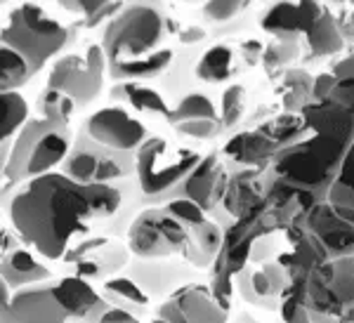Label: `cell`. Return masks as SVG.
Returning a JSON list of instances; mask_svg holds the SVG:
<instances>
[{
  "label": "cell",
  "mask_w": 354,
  "mask_h": 323,
  "mask_svg": "<svg viewBox=\"0 0 354 323\" xmlns=\"http://www.w3.org/2000/svg\"><path fill=\"white\" fill-rule=\"evenodd\" d=\"M225 156L232 158L234 163H239L241 168H250V170H265L267 163L274 161L279 146L274 144L272 137H267L262 130H245V133H239L227 141Z\"/></svg>",
  "instance_id": "obj_21"
},
{
  "label": "cell",
  "mask_w": 354,
  "mask_h": 323,
  "mask_svg": "<svg viewBox=\"0 0 354 323\" xmlns=\"http://www.w3.org/2000/svg\"><path fill=\"white\" fill-rule=\"evenodd\" d=\"M28 69L19 55L0 43V92H17V88L26 85Z\"/></svg>",
  "instance_id": "obj_38"
},
{
  "label": "cell",
  "mask_w": 354,
  "mask_h": 323,
  "mask_svg": "<svg viewBox=\"0 0 354 323\" xmlns=\"http://www.w3.org/2000/svg\"><path fill=\"white\" fill-rule=\"evenodd\" d=\"M73 144V133L68 126L45 118H28L12 139V151L5 168V182L24 184L33 177L55 173L64 163Z\"/></svg>",
  "instance_id": "obj_5"
},
{
  "label": "cell",
  "mask_w": 354,
  "mask_h": 323,
  "mask_svg": "<svg viewBox=\"0 0 354 323\" xmlns=\"http://www.w3.org/2000/svg\"><path fill=\"white\" fill-rule=\"evenodd\" d=\"M0 279L8 283L10 291L17 293L21 288L55 279V271L48 264H43L41 260L33 257V253L21 246L0 257Z\"/></svg>",
  "instance_id": "obj_20"
},
{
  "label": "cell",
  "mask_w": 354,
  "mask_h": 323,
  "mask_svg": "<svg viewBox=\"0 0 354 323\" xmlns=\"http://www.w3.org/2000/svg\"><path fill=\"white\" fill-rule=\"evenodd\" d=\"M345 307L342 323H354V257H338L312 271Z\"/></svg>",
  "instance_id": "obj_23"
},
{
  "label": "cell",
  "mask_w": 354,
  "mask_h": 323,
  "mask_svg": "<svg viewBox=\"0 0 354 323\" xmlns=\"http://www.w3.org/2000/svg\"><path fill=\"white\" fill-rule=\"evenodd\" d=\"M73 31L76 28L57 21L41 5L24 3L10 12L8 24L0 31V43L24 59L28 78H33L55 55L71 45Z\"/></svg>",
  "instance_id": "obj_4"
},
{
  "label": "cell",
  "mask_w": 354,
  "mask_h": 323,
  "mask_svg": "<svg viewBox=\"0 0 354 323\" xmlns=\"http://www.w3.org/2000/svg\"><path fill=\"white\" fill-rule=\"evenodd\" d=\"M335 85V76L333 73H322L312 81V101H326L330 90Z\"/></svg>",
  "instance_id": "obj_46"
},
{
  "label": "cell",
  "mask_w": 354,
  "mask_h": 323,
  "mask_svg": "<svg viewBox=\"0 0 354 323\" xmlns=\"http://www.w3.org/2000/svg\"><path fill=\"white\" fill-rule=\"evenodd\" d=\"M125 201L121 182L85 186L55 170L17 186L10 217L24 246H31L45 260L62 262L78 243L106 236L111 219L128 229L133 208H125Z\"/></svg>",
  "instance_id": "obj_1"
},
{
  "label": "cell",
  "mask_w": 354,
  "mask_h": 323,
  "mask_svg": "<svg viewBox=\"0 0 354 323\" xmlns=\"http://www.w3.org/2000/svg\"><path fill=\"white\" fill-rule=\"evenodd\" d=\"M59 173L76 184H118L135 175V154L113 151L85 135L81 128L73 137Z\"/></svg>",
  "instance_id": "obj_7"
},
{
  "label": "cell",
  "mask_w": 354,
  "mask_h": 323,
  "mask_svg": "<svg viewBox=\"0 0 354 323\" xmlns=\"http://www.w3.org/2000/svg\"><path fill=\"white\" fill-rule=\"evenodd\" d=\"M10 151H12V139L0 144V182H5V168H8L10 161Z\"/></svg>",
  "instance_id": "obj_49"
},
{
  "label": "cell",
  "mask_w": 354,
  "mask_h": 323,
  "mask_svg": "<svg viewBox=\"0 0 354 323\" xmlns=\"http://www.w3.org/2000/svg\"><path fill=\"white\" fill-rule=\"evenodd\" d=\"M151 323H168V321H161V319H156V321H151Z\"/></svg>",
  "instance_id": "obj_54"
},
{
  "label": "cell",
  "mask_w": 354,
  "mask_h": 323,
  "mask_svg": "<svg viewBox=\"0 0 354 323\" xmlns=\"http://www.w3.org/2000/svg\"><path fill=\"white\" fill-rule=\"evenodd\" d=\"M170 21L161 5L151 3H130L123 5L104 28L102 50L106 57V69L113 66L133 64L137 59H145L163 48L168 36Z\"/></svg>",
  "instance_id": "obj_2"
},
{
  "label": "cell",
  "mask_w": 354,
  "mask_h": 323,
  "mask_svg": "<svg viewBox=\"0 0 354 323\" xmlns=\"http://www.w3.org/2000/svg\"><path fill=\"white\" fill-rule=\"evenodd\" d=\"M15 189H17V184L0 182V206L8 208V211H10V201H12V196H15Z\"/></svg>",
  "instance_id": "obj_50"
},
{
  "label": "cell",
  "mask_w": 354,
  "mask_h": 323,
  "mask_svg": "<svg viewBox=\"0 0 354 323\" xmlns=\"http://www.w3.org/2000/svg\"><path fill=\"white\" fill-rule=\"evenodd\" d=\"M100 295L116 309H123L128 314L137 316L142 321V316L149 314V304L151 300L140 291V286L133 283L125 274H118L113 279L102 283V291Z\"/></svg>",
  "instance_id": "obj_26"
},
{
  "label": "cell",
  "mask_w": 354,
  "mask_h": 323,
  "mask_svg": "<svg viewBox=\"0 0 354 323\" xmlns=\"http://www.w3.org/2000/svg\"><path fill=\"white\" fill-rule=\"evenodd\" d=\"M227 323H260V321L255 319V316H250V314H245V311H243V314H236L232 321H227Z\"/></svg>",
  "instance_id": "obj_52"
},
{
  "label": "cell",
  "mask_w": 354,
  "mask_h": 323,
  "mask_svg": "<svg viewBox=\"0 0 354 323\" xmlns=\"http://www.w3.org/2000/svg\"><path fill=\"white\" fill-rule=\"evenodd\" d=\"M300 116L310 133L328 135V137H335L345 144H350L354 137V116L328 99L305 104L300 109Z\"/></svg>",
  "instance_id": "obj_19"
},
{
  "label": "cell",
  "mask_w": 354,
  "mask_h": 323,
  "mask_svg": "<svg viewBox=\"0 0 354 323\" xmlns=\"http://www.w3.org/2000/svg\"><path fill=\"white\" fill-rule=\"evenodd\" d=\"M175 307L185 314L187 323H227V311L210 295V288L189 283L170 295Z\"/></svg>",
  "instance_id": "obj_24"
},
{
  "label": "cell",
  "mask_w": 354,
  "mask_h": 323,
  "mask_svg": "<svg viewBox=\"0 0 354 323\" xmlns=\"http://www.w3.org/2000/svg\"><path fill=\"white\" fill-rule=\"evenodd\" d=\"M354 33V31H352ZM352 55H354V43H352Z\"/></svg>",
  "instance_id": "obj_57"
},
{
  "label": "cell",
  "mask_w": 354,
  "mask_h": 323,
  "mask_svg": "<svg viewBox=\"0 0 354 323\" xmlns=\"http://www.w3.org/2000/svg\"><path fill=\"white\" fill-rule=\"evenodd\" d=\"M350 21H352V31H354V12H352V19Z\"/></svg>",
  "instance_id": "obj_55"
},
{
  "label": "cell",
  "mask_w": 354,
  "mask_h": 323,
  "mask_svg": "<svg viewBox=\"0 0 354 323\" xmlns=\"http://www.w3.org/2000/svg\"><path fill=\"white\" fill-rule=\"evenodd\" d=\"M175 133L194 141H210L222 133L220 118H194V121L175 123Z\"/></svg>",
  "instance_id": "obj_41"
},
{
  "label": "cell",
  "mask_w": 354,
  "mask_h": 323,
  "mask_svg": "<svg viewBox=\"0 0 354 323\" xmlns=\"http://www.w3.org/2000/svg\"><path fill=\"white\" fill-rule=\"evenodd\" d=\"M106 57L102 45H88L83 55H62L53 64L48 88L66 95L78 109H85L102 95Z\"/></svg>",
  "instance_id": "obj_9"
},
{
  "label": "cell",
  "mask_w": 354,
  "mask_h": 323,
  "mask_svg": "<svg viewBox=\"0 0 354 323\" xmlns=\"http://www.w3.org/2000/svg\"><path fill=\"white\" fill-rule=\"evenodd\" d=\"M38 106V118H45V121H55L62 123V126H71V118L76 113V104L66 97V95L57 92V90L45 88L36 99Z\"/></svg>",
  "instance_id": "obj_37"
},
{
  "label": "cell",
  "mask_w": 354,
  "mask_h": 323,
  "mask_svg": "<svg viewBox=\"0 0 354 323\" xmlns=\"http://www.w3.org/2000/svg\"><path fill=\"white\" fill-rule=\"evenodd\" d=\"M125 246L135 260H168L189 246V226L177 222L163 208H145L130 219Z\"/></svg>",
  "instance_id": "obj_8"
},
{
  "label": "cell",
  "mask_w": 354,
  "mask_h": 323,
  "mask_svg": "<svg viewBox=\"0 0 354 323\" xmlns=\"http://www.w3.org/2000/svg\"><path fill=\"white\" fill-rule=\"evenodd\" d=\"M260 170L241 168L227 179V191L222 198V208L230 217L239 219L250 208H255L265 198V186L260 182Z\"/></svg>",
  "instance_id": "obj_22"
},
{
  "label": "cell",
  "mask_w": 354,
  "mask_h": 323,
  "mask_svg": "<svg viewBox=\"0 0 354 323\" xmlns=\"http://www.w3.org/2000/svg\"><path fill=\"white\" fill-rule=\"evenodd\" d=\"M298 222L322 243L328 260L354 257V226L342 222L326 201L312 206L305 215H300Z\"/></svg>",
  "instance_id": "obj_16"
},
{
  "label": "cell",
  "mask_w": 354,
  "mask_h": 323,
  "mask_svg": "<svg viewBox=\"0 0 354 323\" xmlns=\"http://www.w3.org/2000/svg\"><path fill=\"white\" fill-rule=\"evenodd\" d=\"M205 36H208V31H203L201 26H187V28H182V31H180V41L185 45L201 43V41H205Z\"/></svg>",
  "instance_id": "obj_48"
},
{
  "label": "cell",
  "mask_w": 354,
  "mask_h": 323,
  "mask_svg": "<svg viewBox=\"0 0 354 323\" xmlns=\"http://www.w3.org/2000/svg\"><path fill=\"white\" fill-rule=\"evenodd\" d=\"M305 41L314 55L328 57V55L340 52V50L345 48V33H342V28L338 26V21L333 19V14L326 10V12L314 21V26L310 31L305 33Z\"/></svg>",
  "instance_id": "obj_29"
},
{
  "label": "cell",
  "mask_w": 354,
  "mask_h": 323,
  "mask_svg": "<svg viewBox=\"0 0 354 323\" xmlns=\"http://www.w3.org/2000/svg\"><path fill=\"white\" fill-rule=\"evenodd\" d=\"M310 323H342V321L333 319V316H324V314H314V311H310Z\"/></svg>",
  "instance_id": "obj_51"
},
{
  "label": "cell",
  "mask_w": 354,
  "mask_h": 323,
  "mask_svg": "<svg viewBox=\"0 0 354 323\" xmlns=\"http://www.w3.org/2000/svg\"><path fill=\"white\" fill-rule=\"evenodd\" d=\"M295 55H298L295 52V41H279V43L270 45V48H265L262 64H265L270 71H274V69H279V66L286 64V61L293 59Z\"/></svg>",
  "instance_id": "obj_44"
},
{
  "label": "cell",
  "mask_w": 354,
  "mask_h": 323,
  "mask_svg": "<svg viewBox=\"0 0 354 323\" xmlns=\"http://www.w3.org/2000/svg\"><path fill=\"white\" fill-rule=\"evenodd\" d=\"M10 297H12V291L8 288V283L0 279V302H8Z\"/></svg>",
  "instance_id": "obj_53"
},
{
  "label": "cell",
  "mask_w": 354,
  "mask_h": 323,
  "mask_svg": "<svg viewBox=\"0 0 354 323\" xmlns=\"http://www.w3.org/2000/svg\"><path fill=\"white\" fill-rule=\"evenodd\" d=\"M227 168L220 163L218 154H208L201 156V161L196 163V168L187 175V179L175 189L173 201L175 198H189V201L196 203L201 211L215 213L218 208H222V198H225L227 191Z\"/></svg>",
  "instance_id": "obj_15"
},
{
  "label": "cell",
  "mask_w": 354,
  "mask_h": 323,
  "mask_svg": "<svg viewBox=\"0 0 354 323\" xmlns=\"http://www.w3.org/2000/svg\"><path fill=\"white\" fill-rule=\"evenodd\" d=\"M312 81L307 71H286L281 83V99L288 113H300L305 104L312 99Z\"/></svg>",
  "instance_id": "obj_34"
},
{
  "label": "cell",
  "mask_w": 354,
  "mask_h": 323,
  "mask_svg": "<svg viewBox=\"0 0 354 323\" xmlns=\"http://www.w3.org/2000/svg\"><path fill=\"white\" fill-rule=\"evenodd\" d=\"M173 61H175L173 50L161 48L158 52L145 57V59H137L133 64H125V66H113V69H106V71H109V76L116 83H142V81L158 78L165 69H170Z\"/></svg>",
  "instance_id": "obj_28"
},
{
  "label": "cell",
  "mask_w": 354,
  "mask_h": 323,
  "mask_svg": "<svg viewBox=\"0 0 354 323\" xmlns=\"http://www.w3.org/2000/svg\"><path fill=\"white\" fill-rule=\"evenodd\" d=\"M347 146L350 144L328 135L307 133V137L277 151L272 161V177L319 198L335 179Z\"/></svg>",
  "instance_id": "obj_3"
},
{
  "label": "cell",
  "mask_w": 354,
  "mask_h": 323,
  "mask_svg": "<svg viewBox=\"0 0 354 323\" xmlns=\"http://www.w3.org/2000/svg\"><path fill=\"white\" fill-rule=\"evenodd\" d=\"M130 260H133V255H130L125 243L118 239H109V236H93V239L71 248L62 262L66 264L68 276H78V279L88 283H97L118 276L130 264Z\"/></svg>",
  "instance_id": "obj_10"
},
{
  "label": "cell",
  "mask_w": 354,
  "mask_h": 323,
  "mask_svg": "<svg viewBox=\"0 0 354 323\" xmlns=\"http://www.w3.org/2000/svg\"><path fill=\"white\" fill-rule=\"evenodd\" d=\"M194 118H220V113L215 109L213 99H210L208 95H203V92L185 95V97L175 104V109L170 111L168 123L175 126V123L194 121Z\"/></svg>",
  "instance_id": "obj_36"
},
{
  "label": "cell",
  "mask_w": 354,
  "mask_h": 323,
  "mask_svg": "<svg viewBox=\"0 0 354 323\" xmlns=\"http://www.w3.org/2000/svg\"><path fill=\"white\" fill-rule=\"evenodd\" d=\"M279 257V241L274 236H260V239L253 241L250 246V253H248V262H258V264H265V262H272V260Z\"/></svg>",
  "instance_id": "obj_45"
},
{
  "label": "cell",
  "mask_w": 354,
  "mask_h": 323,
  "mask_svg": "<svg viewBox=\"0 0 354 323\" xmlns=\"http://www.w3.org/2000/svg\"><path fill=\"white\" fill-rule=\"evenodd\" d=\"M258 130H262L267 137H272L279 149L295 144V141L307 137V133H310L300 113H283V116H279L267 123V128H258Z\"/></svg>",
  "instance_id": "obj_33"
},
{
  "label": "cell",
  "mask_w": 354,
  "mask_h": 323,
  "mask_svg": "<svg viewBox=\"0 0 354 323\" xmlns=\"http://www.w3.org/2000/svg\"><path fill=\"white\" fill-rule=\"evenodd\" d=\"M262 55H265V48H262L260 41H245L243 43V57H245V64H258L262 61Z\"/></svg>",
  "instance_id": "obj_47"
},
{
  "label": "cell",
  "mask_w": 354,
  "mask_h": 323,
  "mask_svg": "<svg viewBox=\"0 0 354 323\" xmlns=\"http://www.w3.org/2000/svg\"><path fill=\"white\" fill-rule=\"evenodd\" d=\"M55 279L12 293L0 302V323H71L64 304L55 295Z\"/></svg>",
  "instance_id": "obj_12"
},
{
  "label": "cell",
  "mask_w": 354,
  "mask_h": 323,
  "mask_svg": "<svg viewBox=\"0 0 354 323\" xmlns=\"http://www.w3.org/2000/svg\"><path fill=\"white\" fill-rule=\"evenodd\" d=\"M62 8L78 10L85 19L83 24L88 28H93V26H100L104 19L111 21L113 17L123 10V3H100V0H95V3H62Z\"/></svg>",
  "instance_id": "obj_40"
},
{
  "label": "cell",
  "mask_w": 354,
  "mask_h": 323,
  "mask_svg": "<svg viewBox=\"0 0 354 323\" xmlns=\"http://www.w3.org/2000/svg\"><path fill=\"white\" fill-rule=\"evenodd\" d=\"M28 121L26 99L19 92H0V144L15 139L19 128Z\"/></svg>",
  "instance_id": "obj_32"
},
{
  "label": "cell",
  "mask_w": 354,
  "mask_h": 323,
  "mask_svg": "<svg viewBox=\"0 0 354 323\" xmlns=\"http://www.w3.org/2000/svg\"><path fill=\"white\" fill-rule=\"evenodd\" d=\"M109 97L113 104H123V106H135L137 111H147L153 116H163L168 121L170 109L165 104V99L161 97V92L153 88H147L142 83H116L111 88Z\"/></svg>",
  "instance_id": "obj_27"
},
{
  "label": "cell",
  "mask_w": 354,
  "mask_h": 323,
  "mask_svg": "<svg viewBox=\"0 0 354 323\" xmlns=\"http://www.w3.org/2000/svg\"><path fill=\"white\" fill-rule=\"evenodd\" d=\"M123 274L130 281L140 286L149 300L168 297L180 288L189 286L196 276V269L189 267L185 260H130V264L123 269Z\"/></svg>",
  "instance_id": "obj_13"
},
{
  "label": "cell",
  "mask_w": 354,
  "mask_h": 323,
  "mask_svg": "<svg viewBox=\"0 0 354 323\" xmlns=\"http://www.w3.org/2000/svg\"><path fill=\"white\" fill-rule=\"evenodd\" d=\"M3 226H5V224H3V217H0V229H3Z\"/></svg>",
  "instance_id": "obj_56"
},
{
  "label": "cell",
  "mask_w": 354,
  "mask_h": 323,
  "mask_svg": "<svg viewBox=\"0 0 354 323\" xmlns=\"http://www.w3.org/2000/svg\"><path fill=\"white\" fill-rule=\"evenodd\" d=\"M83 130L88 137H93L100 144L109 146L113 151H128V154H135L151 137L149 128L123 104H111L95 111L85 121Z\"/></svg>",
  "instance_id": "obj_11"
},
{
  "label": "cell",
  "mask_w": 354,
  "mask_h": 323,
  "mask_svg": "<svg viewBox=\"0 0 354 323\" xmlns=\"http://www.w3.org/2000/svg\"><path fill=\"white\" fill-rule=\"evenodd\" d=\"M245 90L243 85H230V88L222 92V106H220V126L234 128L243 121L245 116Z\"/></svg>",
  "instance_id": "obj_39"
},
{
  "label": "cell",
  "mask_w": 354,
  "mask_h": 323,
  "mask_svg": "<svg viewBox=\"0 0 354 323\" xmlns=\"http://www.w3.org/2000/svg\"><path fill=\"white\" fill-rule=\"evenodd\" d=\"M326 203L333 208H352L354 211V137L342 156L335 179L326 191Z\"/></svg>",
  "instance_id": "obj_31"
},
{
  "label": "cell",
  "mask_w": 354,
  "mask_h": 323,
  "mask_svg": "<svg viewBox=\"0 0 354 323\" xmlns=\"http://www.w3.org/2000/svg\"><path fill=\"white\" fill-rule=\"evenodd\" d=\"M161 208L168 215H173L177 222H182L185 226H189V229H192V226L203 224L205 219H208V215H205L194 201H189V198H175V201H168Z\"/></svg>",
  "instance_id": "obj_42"
},
{
  "label": "cell",
  "mask_w": 354,
  "mask_h": 323,
  "mask_svg": "<svg viewBox=\"0 0 354 323\" xmlns=\"http://www.w3.org/2000/svg\"><path fill=\"white\" fill-rule=\"evenodd\" d=\"M324 12H326V8L319 3H312V0H305V3H277L262 14L260 26L265 31L274 33V36H279V41H295L300 33L305 36Z\"/></svg>",
  "instance_id": "obj_18"
},
{
  "label": "cell",
  "mask_w": 354,
  "mask_h": 323,
  "mask_svg": "<svg viewBox=\"0 0 354 323\" xmlns=\"http://www.w3.org/2000/svg\"><path fill=\"white\" fill-rule=\"evenodd\" d=\"M330 73L335 76V85L328 95V101L342 106L347 113L354 116V55L340 59Z\"/></svg>",
  "instance_id": "obj_35"
},
{
  "label": "cell",
  "mask_w": 354,
  "mask_h": 323,
  "mask_svg": "<svg viewBox=\"0 0 354 323\" xmlns=\"http://www.w3.org/2000/svg\"><path fill=\"white\" fill-rule=\"evenodd\" d=\"M201 161L198 151L182 144H170L163 137H151L135 151V177L140 203L161 208L173 201L175 189Z\"/></svg>",
  "instance_id": "obj_6"
},
{
  "label": "cell",
  "mask_w": 354,
  "mask_h": 323,
  "mask_svg": "<svg viewBox=\"0 0 354 323\" xmlns=\"http://www.w3.org/2000/svg\"><path fill=\"white\" fill-rule=\"evenodd\" d=\"M222 246H225V231H222V226L218 222H213V219H205L203 224L189 229V246L182 253V260L194 269H208L215 264Z\"/></svg>",
  "instance_id": "obj_25"
},
{
  "label": "cell",
  "mask_w": 354,
  "mask_h": 323,
  "mask_svg": "<svg viewBox=\"0 0 354 323\" xmlns=\"http://www.w3.org/2000/svg\"><path fill=\"white\" fill-rule=\"evenodd\" d=\"M55 295L64 304L71 323H100L111 304L95 291L93 283L78 276H55Z\"/></svg>",
  "instance_id": "obj_17"
},
{
  "label": "cell",
  "mask_w": 354,
  "mask_h": 323,
  "mask_svg": "<svg viewBox=\"0 0 354 323\" xmlns=\"http://www.w3.org/2000/svg\"><path fill=\"white\" fill-rule=\"evenodd\" d=\"M290 276L288 271L272 260V262L258 264V267H245L234 276V288L248 304H255L260 309H279L281 295L288 291Z\"/></svg>",
  "instance_id": "obj_14"
},
{
  "label": "cell",
  "mask_w": 354,
  "mask_h": 323,
  "mask_svg": "<svg viewBox=\"0 0 354 323\" xmlns=\"http://www.w3.org/2000/svg\"><path fill=\"white\" fill-rule=\"evenodd\" d=\"M196 76L198 81L210 85L230 81L234 76V52L230 45H213L210 50H205L196 64Z\"/></svg>",
  "instance_id": "obj_30"
},
{
  "label": "cell",
  "mask_w": 354,
  "mask_h": 323,
  "mask_svg": "<svg viewBox=\"0 0 354 323\" xmlns=\"http://www.w3.org/2000/svg\"><path fill=\"white\" fill-rule=\"evenodd\" d=\"M248 10V3H225V0H215V3H205L203 5V17L213 24H225V21H232L234 17H239Z\"/></svg>",
  "instance_id": "obj_43"
}]
</instances>
